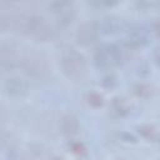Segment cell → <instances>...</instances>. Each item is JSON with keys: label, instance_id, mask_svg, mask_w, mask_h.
Wrapping results in <instances>:
<instances>
[{"label": "cell", "instance_id": "1", "mask_svg": "<svg viewBox=\"0 0 160 160\" xmlns=\"http://www.w3.org/2000/svg\"><path fill=\"white\" fill-rule=\"evenodd\" d=\"M62 68H64V71L71 78L81 76V74L85 71L84 58L81 55H79L78 52L71 51V52H69L68 55L64 56Z\"/></svg>", "mask_w": 160, "mask_h": 160}, {"label": "cell", "instance_id": "2", "mask_svg": "<svg viewBox=\"0 0 160 160\" xmlns=\"http://www.w3.org/2000/svg\"><path fill=\"white\" fill-rule=\"evenodd\" d=\"M119 60V49L115 45H104L96 52L95 61L99 66H112Z\"/></svg>", "mask_w": 160, "mask_h": 160}]
</instances>
